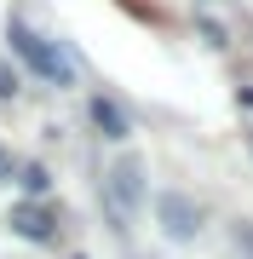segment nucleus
<instances>
[{
	"mask_svg": "<svg viewBox=\"0 0 253 259\" xmlns=\"http://www.w3.org/2000/svg\"><path fill=\"white\" fill-rule=\"evenodd\" d=\"M6 40H12V52H18L40 81H52V87H69V81H75V58H69L64 47H52V40H40L29 23H12Z\"/></svg>",
	"mask_w": 253,
	"mask_h": 259,
	"instance_id": "obj_1",
	"label": "nucleus"
},
{
	"mask_svg": "<svg viewBox=\"0 0 253 259\" xmlns=\"http://www.w3.org/2000/svg\"><path fill=\"white\" fill-rule=\"evenodd\" d=\"M104 207H110V219L121 225V231L138 219V207H144V167L132 161V156L115 161L110 173H104Z\"/></svg>",
	"mask_w": 253,
	"mask_h": 259,
	"instance_id": "obj_2",
	"label": "nucleus"
},
{
	"mask_svg": "<svg viewBox=\"0 0 253 259\" xmlns=\"http://www.w3.org/2000/svg\"><path fill=\"white\" fill-rule=\"evenodd\" d=\"M156 213H161V231H167L173 242H190V236H196V225H201V213L190 207L184 196H161Z\"/></svg>",
	"mask_w": 253,
	"mask_h": 259,
	"instance_id": "obj_3",
	"label": "nucleus"
},
{
	"mask_svg": "<svg viewBox=\"0 0 253 259\" xmlns=\"http://www.w3.org/2000/svg\"><path fill=\"white\" fill-rule=\"evenodd\" d=\"M12 231H18L23 242H52V231H58V219H52V213L46 207H35V202H23V207H12Z\"/></svg>",
	"mask_w": 253,
	"mask_h": 259,
	"instance_id": "obj_4",
	"label": "nucleus"
},
{
	"mask_svg": "<svg viewBox=\"0 0 253 259\" xmlns=\"http://www.w3.org/2000/svg\"><path fill=\"white\" fill-rule=\"evenodd\" d=\"M92 127L104 133V139H127V115H121V104H110V98H92Z\"/></svg>",
	"mask_w": 253,
	"mask_h": 259,
	"instance_id": "obj_5",
	"label": "nucleus"
},
{
	"mask_svg": "<svg viewBox=\"0 0 253 259\" xmlns=\"http://www.w3.org/2000/svg\"><path fill=\"white\" fill-rule=\"evenodd\" d=\"M18 185H23L29 196H40V190H46V185H52V179H46V167H35V161H29V167H23V173H18Z\"/></svg>",
	"mask_w": 253,
	"mask_h": 259,
	"instance_id": "obj_6",
	"label": "nucleus"
},
{
	"mask_svg": "<svg viewBox=\"0 0 253 259\" xmlns=\"http://www.w3.org/2000/svg\"><path fill=\"white\" fill-rule=\"evenodd\" d=\"M0 98H18V69L0 58Z\"/></svg>",
	"mask_w": 253,
	"mask_h": 259,
	"instance_id": "obj_7",
	"label": "nucleus"
},
{
	"mask_svg": "<svg viewBox=\"0 0 253 259\" xmlns=\"http://www.w3.org/2000/svg\"><path fill=\"white\" fill-rule=\"evenodd\" d=\"M0 179H12V156H6V150H0Z\"/></svg>",
	"mask_w": 253,
	"mask_h": 259,
	"instance_id": "obj_8",
	"label": "nucleus"
},
{
	"mask_svg": "<svg viewBox=\"0 0 253 259\" xmlns=\"http://www.w3.org/2000/svg\"><path fill=\"white\" fill-rule=\"evenodd\" d=\"M247 144H253V139H247Z\"/></svg>",
	"mask_w": 253,
	"mask_h": 259,
	"instance_id": "obj_9",
	"label": "nucleus"
}]
</instances>
